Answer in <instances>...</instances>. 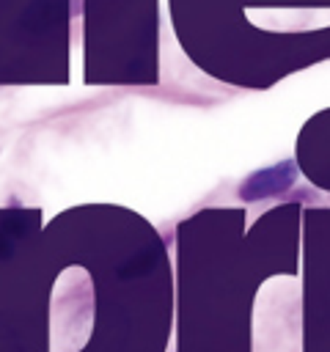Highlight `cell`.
I'll return each instance as SVG.
<instances>
[{"instance_id":"6da1fadb","label":"cell","mask_w":330,"mask_h":352,"mask_svg":"<svg viewBox=\"0 0 330 352\" xmlns=\"http://www.w3.org/2000/svg\"><path fill=\"white\" fill-rule=\"evenodd\" d=\"M294 182H297V165H294V160H280L275 165H267V168L253 170L239 184L236 195L242 201H248V204H256V201H267V198L283 195Z\"/></svg>"}]
</instances>
